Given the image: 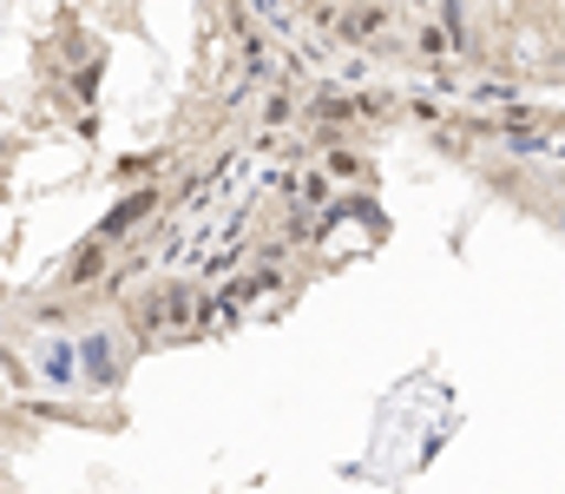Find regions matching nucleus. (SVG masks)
Wrapping results in <instances>:
<instances>
[{"instance_id": "nucleus-1", "label": "nucleus", "mask_w": 565, "mask_h": 494, "mask_svg": "<svg viewBox=\"0 0 565 494\" xmlns=\"http://www.w3.org/2000/svg\"><path fill=\"white\" fill-rule=\"evenodd\" d=\"M164 198H171L164 185H139V191H126V198H119V204L93 224V238H99V244H113V251H126V244L139 238V224H151V218H158V204H164Z\"/></svg>"}, {"instance_id": "nucleus-2", "label": "nucleus", "mask_w": 565, "mask_h": 494, "mask_svg": "<svg viewBox=\"0 0 565 494\" xmlns=\"http://www.w3.org/2000/svg\"><path fill=\"white\" fill-rule=\"evenodd\" d=\"M113 329L93 324L79 336V376H86V389H119L126 382V362H132V349L126 343H106Z\"/></svg>"}, {"instance_id": "nucleus-3", "label": "nucleus", "mask_w": 565, "mask_h": 494, "mask_svg": "<svg viewBox=\"0 0 565 494\" xmlns=\"http://www.w3.org/2000/svg\"><path fill=\"white\" fill-rule=\"evenodd\" d=\"M388 20H395V7H388V0H349V7L335 13V27H329V33H335L342 46H375V40L388 33Z\"/></svg>"}, {"instance_id": "nucleus-4", "label": "nucleus", "mask_w": 565, "mask_h": 494, "mask_svg": "<svg viewBox=\"0 0 565 494\" xmlns=\"http://www.w3.org/2000/svg\"><path fill=\"white\" fill-rule=\"evenodd\" d=\"M126 329H132V343H158V336H171V329H164V291H158V284H145L139 297L126 304Z\"/></svg>"}, {"instance_id": "nucleus-5", "label": "nucleus", "mask_w": 565, "mask_h": 494, "mask_svg": "<svg viewBox=\"0 0 565 494\" xmlns=\"http://www.w3.org/2000/svg\"><path fill=\"white\" fill-rule=\"evenodd\" d=\"M322 171H329V178H349V185H355V178H369V159H362L355 146H329V153H322Z\"/></svg>"}, {"instance_id": "nucleus-6", "label": "nucleus", "mask_w": 565, "mask_h": 494, "mask_svg": "<svg viewBox=\"0 0 565 494\" xmlns=\"http://www.w3.org/2000/svg\"><path fill=\"white\" fill-rule=\"evenodd\" d=\"M454 46V33H447V20H415V53L422 60H440Z\"/></svg>"}, {"instance_id": "nucleus-7", "label": "nucleus", "mask_w": 565, "mask_h": 494, "mask_svg": "<svg viewBox=\"0 0 565 494\" xmlns=\"http://www.w3.org/2000/svg\"><path fill=\"white\" fill-rule=\"evenodd\" d=\"M257 119H264V133H282V126H296V93H264V113H257Z\"/></svg>"}, {"instance_id": "nucleus-8", "label": "nucleus", "mask_w": 565, "mask_h": 494, "mask_svg": "<svg viewBox=\"0 0 565 494\" xmlns=\"http://www.w3.org/2000/svg\"><path fill=\"white\" fill-rule=\"evenodd\" d=\"M322 198H329V171L316 165V171H309V185H302V204H322Z\"/></svg>"}, {"instance_id": "nucleus-9", "label": "nucleus", "mask_w": 565, "mask_h": 494, "mask_svg": "<svg viewBox=\"0 0 565 494\" xmlns=\"http://www.w3.org/2000/svg\"><path fill=\"white\" fill-rule=\"evenodd\" d=\"M302 7H309V13H316V7H342V0H302Z\"/></svg>"}, {"instance_id": "nucleus-10", "label": "nucleus", "mask_w": 565, "mask_h": 494, "mask_svg": "<svg viewBox=\"0 0 565 494\" xmlns=\"http://www.w3.org/2000/svg\"><path fill=\"white\" fill-rule=\"evenodd\" d=\"M7 159H13V146H7V139H0V171H7Z\"/></svg>"}, {"instance_id": "nucleus-11", "label": "nucleus", "mask_w": 565, "mask_h": 494, "mask_svg": "<svg viewBox=\"0 0 565 494\" xmlns=\"http://www.w3.org/2000/svg\"><path fill=\"white\" fill-rule=\"evenodd\" d=\"M553 218H559V231H565V204H559V211H553Z\"/></svg>"}, {"instance_id": "nucleus-12", "label": "nucleus", "mask_w": 565, "mask_h": 494, "mask_svg": "<svg viewBox=\"0 0 565 494\" xmlns=\"http://www.w3.org/2000/svg\"><path fill=\"white\" fill-rule=\"evenodd\" d=\"M422 7H434V0H422Z\"/></svg>"}, {"instance_id": "nucleus-13", "label": "nucleus", "mask_w": 565, "mask_h": 494, "mask_svg": "<svg viewBox=\"0 0 565 494\" xmlns=\"http://www.w3.org/2000/svg\"><path fill=\"white\" fill-rule=\"evenodd\" d=\"M388 7H395V0H388Z\"/></svg>"}, {"instance_id": "nucleus-14", "label": "nucleus", "mask_w": 565, "mask_h": 494, "mask_svg": "<svg viewBox=\"0 0 565 494\" xmlns=\"http://www.w3.org/2000/svg\"><path fill=\"white\" fill-rule=\"evenodd\" d=\"M0 494H7V488H0Z\"/></svg>"}]
</instances>
